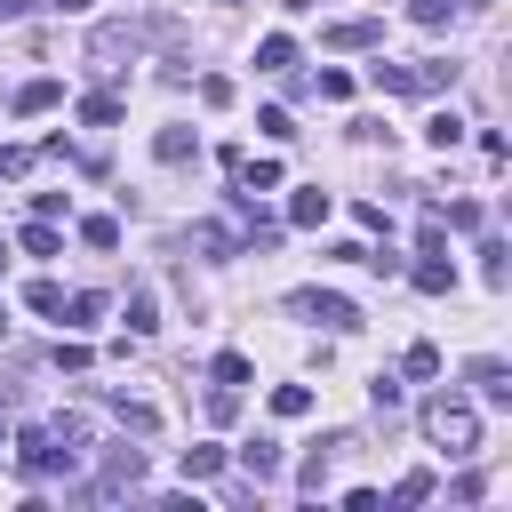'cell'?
I'll use <instances>...</instances> for the list:
<instances>
[{
    "mask_svg": "<svg viewBox=\"0 0 512 512\" xmlns=\"http://www.w3.org/2000/svg\"><path fill=\"white\" fill-rule=\"evenodd\" d=\"M480 264H488V280H504V272H512V248H504V240H488V248H480Z\"/></svg>",
    "mask_w": 512,
    "mask_h": 512,
    "instance_id": "cell-29",
    "label": "cell"
},
{
    "mask_svg": "<svg viewBox=\"0 0 512 512\" xmlns=\"http://www.w3.org/2000/svg\"><path fill=\"white\" fill-rule=\"evenodd\" d=\"M448 8H456V0H408V16H416V24H448Z\"/></svg>",
    "mask_w": 512,
    "mask_h": 512,
    "instance_id": "cell-31",
    "label": "cell"
},
{
    "mask_svg": "<svg viewBox=\"0 0 512 512\" xmlns=\"http://www.w3.org/2000/svg\"><path fill=\"white\" fill-rule=\"evenodd\" d=\"M152 152H160L168 168H176V160H192V128H160V136H152Z\"/></svg>",
    "mask_w": 512,
    "mask_h": 512,
    "instance_id": "cell-13",
    "label": "cell"
},
{
    "mask_svg": "<svg viewBox=\"0 0 512 512\" xmlns=\"http://www.w3.org/2000/svg\"><path fill=\"white\" fill-rule=\"evenodd\" d=\"M0 272H8V248H0Z\"/></svg>",
    "mask_w": 512,
    "mask_h": 512,
    "instance_id": "cell-35",
    "label": "cell"
},
{
    "mask_svg": "<svg viewBox=\"0 0 512 512\" xmlns=\"http://www.w3.org/2000/svg\"><path fill=\"white\" fill-rule=\"evenodd\" d=\"M16 464H24L32 480H40V472H56V464H64V440H56L48 424H32V432H16Z\"/></svg>",
    "mask_w": 512,
    "mask_h": 512,
    "instance_id": "cell-3",
    "label": "cell"
},
{
    "mask_svg": "<svg viewBox=\"0 0 512 512\" xmlns=\"http://www.w3.org/2000/svg\"><path fill=\"white\" fill-rule=\"evenodd\" d=\"M296 312H304V320H320V328H336V336H352V328H360L352 296H320V288H304V296H296Z\"/></svg>",
    "mask_w": 512,
    "mask_h": 512,
    "instance_id": "cell-2",
    "label": "cell"
},
{
    "mask_svg": "<svg viewBox=\"0 0 512 512\" xmlns=\"http://www.w3.org/2000/svg\"><path fill=\"white\" fill-rule=\"evenodd\" d=\"M296 480H304V496H320V488H328V456H304V472H296Z\"/></svg>",
    "mask_w": 512,
    "mask_h": 512,
    "instance_id": "cell-30",
    "label": "cell"
},
{
    "mask_svg": "<svg viewBox=\"0 0 512 512\" xmlns=\"http://www.w3.org/2000/svg\"><path fill=\"white\" fill-rule=\"evenodd\" d=\"M424 440L448 448V456H472V448H480V416H472V400H456V392L424 400Z\"/></svg>",
    "mask_w": 512,
    "mask_h": 512,
    "instance_id": "cell-1",
    "label": "cell"
},
{
    "mask_svg": "<svg viewBox=\"0 0 512 512\" xmlns=\"http://www.w3.org/2000/svg\"><path fill=\"white\" fill-rule=\"evenodd\" d=\"M288 64H296V40H288V32L256 40V72H288Z\"/></svg>",
    "mask_w": 512,
    "mask_h": 512,
    "instance_id": "cell-7",
    "label": "cell"
},
{
    "mask_svg": "<svg viewBox=\"0 0 512 512\" xmlns=\"http://www.w3.org/2000/svg\"><path fill=\"white\" fill-rule=\"evenodd\" d=\"M432 496V472H400V488H392V504H424Z\"/></svg>",
    "mask_w": 512,
    "mask_h": 512,
    "instance_id": "cell-25",
    "label": "cell"
},
{
    "mask_svg": "<svg viewBox=\"0 0 512 512\" xmlns=\"http://www.w3.org/2000/svg\"><path fill=\"white\" fill-rule=\"evenodd\" d=\"M304 408H312L304 384H280V392H272V416H304Z\"/></svg>",
    "mask_w": 512,
    "mask_h": 512,
    "instance_id": "cell-24",
    "label": "cell"
},
{
    "mask_svg": "<svg viewBox=\"0 0 512 512\" xmlns=\"http://www.w3.org/2000/svg\"><path fill=\"white\" fill-rule=\"evenodd\" d=\"M424 136L448 152V144H464V120H456V112H432V120H424Z\"/></svg>",
    "mask_w": 512,
    "mask_h": 512,
    "instance_id": "cell-16",
    "label": "cell"
},
{
    "mask_svg": "<svg viewBox=\"0 0 512 512\" xmlns=\"http://www.w3.org/2000/svg\"><path fill=\"white\" fill-rule=\"evenodd\" d=\"M216 472H224V448H216V440L184 448V480H216Z\"/></svg>",
    "mask_w": 512,
    "mask_h": 512,
    "instance_id": "cell-10",
    "label": "cell"
},
{
    "mask_svg": "<svg viewBox=\"0 0 512 512\" xmlns=\"http://www.w3.org/2000/svg\"><path fill=\"white\" fill-rule=\"evenodd\" d=\"M472 384H480V392H488L496 408L512 400V376H504V360H472Z\"/></svg>",
    "mask_w": 512,
    "mask_h": 512,
    "instance_id": "cell-9",
    "label": "cell"
},
{
    "mask_svg": "<svg viewBox=\"0 0 512 512\" xmlns=\"http://www.w3.org/2000/svg\"><path fill=\"white\" fill-rule=\"evenodd\" d=\"M56 96H64V88H56V80H24V88H16V112H48V104H56Z\"/></svg>",
    "mask_w": 512,
    "mask_h": 512,
    "instance_id": "cell-12",
    "label": "cell"
},
{
    "mask_svg": "<svg viewBox=\"0 0 512 512\" xmlns=\"http://www.w3.org/2000/svg\"><path fill=\"white\" fill-rule=\"evenodd\" d=\"M232 176H240V192H272L280 184V160H232Z\"/></svg>",
    "mask_w": 512,
    "mask_h": 512,
    "instance_id": "cell-8",
    "label": "cell"
},
{
    "mask_svg": "<svg viewBox=\"0 0 512 512\" xmlns=\"http://www.w3.org/2000/svg\"><path fill=\"white\" fill-rule=\"evenodd\" d=\"M376 24H328V48H368Z\"/></svg>",
    "mask_w": 512,
    "mask_h": 512,
    "instance_id": "cell-19",
    "label": "cell"
},
{
    "mask_svg": "<svg viewBox=\"0 0 512 512\" xmlns=\"http://www.w3.org/2000/svg\"><path fill=\"white\" fill-rule=\"evenodd\" d=\"M408 376H440V344H408Z\"/></svg>",
    "mask_w": 512,
    "mask_h": 512,
    "instance_id": "cell-27",
    "label": "cell"
},
{
    "mask_svg": "<svg viewBox=\"0 0 512 512\" xmlns=\"http://www.w3.org/2000/svg\"><path fill=\"white\" fill-rule=\"evenodd\" d=\"M112 408H120V424H128V432H152V424H160L144 400H112Z\"/></svg>",
    "mask_w": 512,
    "mask_h": 512,
    "instance_id": "cell-28",
    "label": "cell"
},
{
    "mask_svg": "<svg viewBox=\"0 0 512 512\" xmlns=\"http://www.w3.org/2000/svg\"><path fill=\"white\" fill-rule=\"evenodd\" d=\"M136 48H144L136 24H96V32H88V56H104V64H112V56H136Z\"/></svg>",
    "mask_w": 512,
    "mask_h": 512,
    "instance_id": "cell-4",
    "label": "cell"
},
{
    "mask_svg": "<svg viewBox=\"0 0 512 512\" xmlns=\"http://www.w3.org/2000/svg\"><path fill=\"white\" fill-rule=\"evenodd\" d=\"M368 80H376L384 96H424V80H416V64H368Z\"/></svg>",
    "mask_w": 512,
    "mask_h": 512,
    "instance_id": "cell-5",
    "label": "cell"
},
{
    "mask_svg": "<svg viewBox=\"0 0 512 512\" xmlns=\"http://www.w3.org/2000/svg\"><path fill=\"white\" fill-rule=\"evenodd\" d=\"M152 328H160V304L136 288V296H128V336H152Z\"/></svg>",
    "mask_w": 512,
    "mask_h": 512,
    "instance_id": "cell-14",
    "label": "cell"
},
{
    "mask_svg": "<svg viewBox=\"0 0 512 512\" xmlns=\"http://www.w3.org/2000/svg\"><path fill=\"white\" fill-rule=\"evenodd\" d=\"M248 376H256V368H248V352H216V384H232V392H240Z\"/></svg>",
    "mask_w": 512,
    "mask_h": 512,
    "instance_id": "cell-18",
    "label": "cell"
},
{
    "mask_svg": "<svg viewBox=\"0 0 512 512\" xmlns=\"http://www.w3.org/2000/svg\"><path fill=\"white\" fill-rule=\"evenodd\" d=\"M24 168H32V152H24V144H8V152H0V176H24Z\"/></svg>",
    "mask_w": 512,
    "mask_h": 512,
    "instance_id": "cell-32",
    "label": "cell"
},
{
    "mask_svg": "<svg viewBox=\"0 0 512 512\" xmlns=\"http://www.w3.org/2000/svg\"><path fill=\"white\" fill-rule=\"evenodd\" d=\"M56 8H72V16H80V8H96V0H56Z\"/></svg>",
    "mask_w": 512,
    "mask_h": 512,
    "instance_id": "cell-33",
    "label": "cell"
},
{
    "mask_svg": "<svg viewBox=\"0 0 512 512\" xmlns=\"http://www.w3.org/2000/svg\"><path fill=\"white\" fill-rule=\"evenodd\" d=\"M80 120H88V128H120V96H88Z\"/></svg>",
    "mask_w": 512,
    "mask_h": 512,
    "instance_id": "cell-15",
    "label": "cell"
},
{
    "mask_svg": "<svg viewBox=\"0 0 512 512\" xmlns=\"http://www.w3.org/2000/svg\"><path fill=\"white\" fill-rule=\"evenodd\" d=\"M240 472H248V480H272V472H280V440H248V448H240Z\"/></svg>",
    "mask_w": 512,
    "mask_h": 512,
    "instance_id": "cell-6",
    "label": "cell"
},
{
    "mask_svg": "<svg viewBox=\"0 0 512 512\" xmlns=\"http://www.w3.org/2000/svg\"><path fill=\"white\" fill-rule=\"evenodd\" d=\"M64 312H72V328H88V320H96V312H104V296H96V288H80V296H72V304H64Z\"/></svg>",
    "mask_w": 512,
    "mask_h": 512,
    "instance_id": "cell-26",
    "label": "cell"
},
{
    "mask_svg": "<svg viewBox=\"0 0 512 512\" xmlns=\"http://www.w3.org/2000/svg\"><path fill=\"white\" fill-rule=\"evenodd\" d=\"M24 304H32V312H64V288H56V280H32Z\"/></svg>",
    "mask_w": 512,
    "mask_h": 512,
    "instance_id": "cell-23",
    "label": "cell"
},
{
    "mask_svg": "<svg viewBox=\"0 0 512 512\" xmlns=\"http://www.w3.org/2000/svg\"><path fill=\"white\" fill-rule=\"evenodd\" d=\"M0 16H16V0H0Z\"/></svg>",
    "mask_w": 512,
    "mask_h": 512,
    "instance_id": "cell-34",
    "label": "cell"
},
{
    "mask_svg": "<svg viewBox=\"0 0 512 512\" xmlns=\"http://www.w3.org/2000/svg\"><path fill=\"white\" fill-rule=\"evenodd\" d=\"M448 280H456V272H448V256H424V264H416V288H424V296H440Z\"/></svg>",
    "mask_w": 512,
    "mask_h": 512,
    "instance_id": "cell-17",
    "label": "cell"
},
{
    "mask_svg": "<svg viewBox=\"0 0 512 512\" xmlns=\"http://www.w3.org/2000/svg\"><path fill=\"white\" fill-rule=\"evenodd\" d=\"M80 240H88V248H120V224H112V216H88Z\"/></svg>",
    "mask_w": 512,
    "mask_h": 512,
    "instance_id": "cell-20",
    "label": "cell"
},
{
    "mask_svg": "<svg viewBox=\"0 0 512 512\" xmlns=\"http://www.w3.org/2000/svg\"><path fill=\"white\" fill-rule=\"evenodd\" d=\"M192 248H208V256H232V232H224V224H192Z\"/></svg>",
    "mask_w": 512,
    "mask_h": 512,
    "instance_id": "cell-22",
    "label": "cell"
},
{
    "mask_svg": "<svg viewBox=\"0 0 512 512\" xmlns=\"http://www.w3.org/2000/svg\"><path fill=\"white\" fill-rule=\"evenodd\" d=\"M24 256H56V224H48V216L24 224Z\"/></svg>",
    "mask_w": 512,
    "mask_h": 512,
    "instance_id": "cell-21",
    "label": "cell"
},
{
    "mask_svg": "<svg viewBox=\"0 0 512 512\" xmlns=\"http://www.w3.org/2000/svg\"><path fill=\"white\" fill-rule=\"evenodd\" d=\"M288 224H304V232L328 224V192H296V200H288Z\"/></svg>",
    "mask_w": 512,
    "mask_h": 512,
    "instance_id": "cell-11",
    "label": "cell"
}]
</instances>
